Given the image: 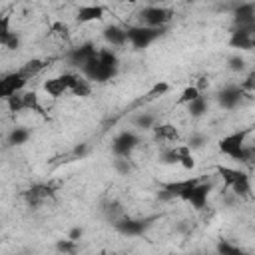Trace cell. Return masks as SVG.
I'll return each instance as SVG.
<instances>
[{
  "label": "cell",
  "mask_w": 255,
  "mask_h": 255,
  "mask_svg": "<svg viewBox=\"0 0 255 255\" xmlns=\"http://www.w3.org/2000/svg\"><path fill=\"white\" fill-rule=\"evenodd\" d=\"M28 76L22 72V70H16V72H10L6 74L2 80H0V98L8 100L16 94H20L24 90V86L28 84Z\"/></svg>",
  "instance_id": "obj_7"
},
{
  "label": "cell",
  "mask_w": 255,
  "mask_h": 255,
  "mask_svg": "<svg viewBox=\"0 0 255 255\" xmlns=\"http://www.w3.org/2000/svg\"><path fill=\"white\" fill-rule=\"evenodd\" d=\"M114 167H116V171H120V173L128 175V173L131 171L129 157H116V159H114Z\"/></svg>",
  "instance_id": "obj_27"
},
{
  "label": "cell",
  "mask_w": 255,
  "mask_h": 255,
  "mask_svg": "<svg viewBox=\"0 0 255 255\" xmlns=\"http://www.w3.org/2000/svg\"><path fill=\"white\" fill-rule=\"evenodd\" d=\"M56 249H58V251H62V253H66V255H74V253H76V249H78V241H72L70 237L60 239V241L56 243Z\"/></svg>",
  "instance_id": "obj_25"
},
{
  "label": "cell",
  "mask_w": 255,
  "mask_h": 255,
  "mask_svg": "<svg viewBox=\"0 0 255 255\" xmlns=\"http://www.w3.org/2000/svg\"><path fill=\"white\" fill-rule=\"evenodd\" d=\"M100 255H108V253H100Z\"/></svg>",
  "instance_id": "obj_39"
},
{
  "label": "cell",
  "mask_w": 255,
  "mask_h": 255,
  "mask_svg": "<svg viewBox=\"0 0 255 255\" xmlns=\"http://www.w3.org/2000/svg\"><path fill=\"white\" fill-rule=\"evenodd\" d=\"M78 22L80 24H86V22H94V20H102L104 18V8L102 6H96V4H90V6H82L78 10Z\"/></svg>",
  "instance_id": "obj_15"
},
{
  "label": "cell",
  "mask_w": 255,
  "mask_h": 255,
  "mask_svg": "<svg viewBox=\"0 0 255 255\" xmlns=\"http://www.w3.org/2000/svg\"><path fill=\"white\" fill-rule=\"evenodd\" d=\"M173 18V12L163 6H145L139 10V22L147 28H163Z\"/></svg>",
  "instance_id": "obj_5"
},
{
  "label": "cell",
  "mask_w": 255,
  "mask_h": 255,
  "mask_svg": "<svg viewBox=\"0 0 255 255\" xmlns=\"http://www.w3.org/2000/svg\"><path fill=\"white\" fill-rule=\"evenodd\" d=\"M6 104H8L10 112H22V110H24V100H22V94H16V96L8 98V100H6Z\"/></svg>",
  "instance_id": "obj_29"
},
{
  "label": "cell",
  "mask_w": 255,
  "mask_h": 255,
  "mask_svg": "<svg viewBox=\"0 0 255 255\" xmlns=\"http://www.w3.org/2000/svg\"><path fill=\"white\" fill-rule=\"evenodd\" d=\"M128 34V42L137 48V50H143L147 46H151L161 34H163V28H147V26H129L126 30Z\"/></svg>",
  "instance_id": "obj_4"
},
{
  "label": "cell",
  "mask_w": 255,
  "mask_h": 255,
  "mask_svg": "<svg viewBox=\"0 0 255 255\" xmlns=\"http://www.w3.org/2000/svg\"><path fill=\"white\" fill-rule=\"evenodd\" d=\"M153 217H147V219H135V217H120L118 221H114V229L126 237H139L147 231V227L151 225Z\"/></svg>",
  "instance_id": "obj_6"
},
{
  "label": "cell",
  "mask_w": 255,
  "mask_h": 255,
  "mask_svg": "<svg viewBox=\"0 0 255 255\" xmlns=\"http://www.w3.org/2000/svg\"><path fill=\"white\" fill-rule=\"evenodd\" d=\"M197 255H201V253H197Z\"/></svg>",
  "instance_id": "obj_40"
},
{
  "label": "cell",
  "mask_w": 255,
  "mask_h": 255,
  "mask_svg": "<svg viewBox=\"0 0 255 255\" xmlns=\"http://www.w3.org/2000/svg\"><path fill=\"white\" fill-rule=\"evenodd\" d=\"M201 94H199V90L195 88V86H189V88H185L183 92H181V96H179V104H191L193 100H197Z\"/></svg>",
  "instance_id": "obj_26"
},
{
  "label": "cell",
  "mask_w": 255,
  "mask_h": 255,
  "mask_svg": "<svg viewBox=\"0 0 255 255\" xmlns=\"http://www.w3.org/2000/svg\"><path fill=\"white\" fill-rule=\"evenodd\" d=\"M217 173L223 179V183L237 197H249L251 195V181H249V175L245 171H239V169H233V167H225V165H217Z\"/></svg>",
  "instance_id": "obj_3"
},
{
  "label": "cell",
  "mask_w": 255,
  "mask_h": 255,
  "mask_svg": "<svg viewBox=\"0 0 255 255\" xmlns=\"http://www.w3.org/2000/svg\"><path fill=\"white\" fill-rule=\"evenodd\" d=\"M28 139H30V129H26V128H14L8 133V143L10 145H22Z\"/></svg>",
  "instance_id": "obj_19"
},
{
  "label": "cell",
  "mask_w": 255,
  "mask_h": 255,
  "mask_svg": "<svg viewBox=\"0 0 255 255\" xmlns=\"http://www.w3.org/2000/svg\"><path fill=\"white\" fill-rule=\"evenodd\" d=\"M76 80H78L76 74H62V76H56V78L46 80V82H44V90H46L48 96L60 98V96H64L66 92H72Z\"/></svg>",
  "instance_id": "obj_9"
},
{
  "label": "cell",
  "mask_w": 255,
  "mask_h": 255,
  "mask_svg": "<svg viewBox=\"0 0 255 255\" xmlns=\"http://www.w3.org/2000/svg\"><path fill=\"white\" fill-rule=\"evenodd\" d=\"M243 90H255V70L247 76V80L243 82V86H241Z\"/></svg>",
  "instance_id": "obj_34"
},
{
  "label": "cell",
  "mask_w": 255,
  "mask_h": 255,
  "mask_svg": "<svg viewBox=\"0 0 255 255\" xmlns=\"http://www.w3.org/2000/svg\"><path fill=\"white\" fill-rule=\"evenodd\" d=\"M82 74L90 82H108L118 74V56L110 50H100L84 68Z\"/></svg>",
  "instance_id": "obj_1"
},
{
  "label": "cell",
  "mask_w": 255,
  "mask_h": 255,
  "mask_svg": "<svg viewBox=\"0 0 255 255\" xmlns=\"http://www.w3.org/2000/svg\"><path fill=\"white\" fill-rule=\"evenodd\" d=\"M229 46L239 48V50H251L253 48V36L247 34V32H241V30H231Z\"/></svg>",
  "instance_id": "obj_16"
},
{
  "label": "cell",
  "mask_w": 255,
  "mask_h": 255,
  "mask_svg": "<svg viewBox=\"0 0 255 255\" xmlns=\"http://www.w3.org/2000/svg\"><path fill=\"white\" fill-rule=\"evenodd\" d=\"M153 135L161 143H171V141H175L179 137V131L171 124H159V126L153 128Z\"/></svg>",
  "instance_id": "obj_14"
},
{
  "label": "cell",
  "mask_w": 255,
  "mask_h": 255,
  "mask_svg": "<svg viewBox=\"0 0 255 255\" xmlns=\"http://www.w3.org/2000/svg\"><path fill=\"white\" fill-rule=\"evenodd\" d=\"M245 137H247V131H233V133L221 137L219 139V151L229 155L235 161H249L253 151L245 145Z\"/></svg>",
  "instance_id": "obj_2"
},
{
  "label": "cell",
  "mask_w": 255,
  "mask_h": 255,
  "mask_svg": "<svg viewBox=\"0 0 255 255\" xmlns=\"http://www.w3.org/2000/svg\"><path fill=\"white\" fill-rule=\"evenodd\" d=\"M137 143H139V137H137L133 131L124 129V131H120V133L114 137V141H112V151H114L116 157H129L131 151L137 147Z\"/></svg>",
  "instance_id": "obj_8"
},
{
  "label": "cell",
  "mask_w": 255,
  "mask_h": 255,
  "mask_svg": "<svg viewBox=\"0 0 255 255\" xmlns=\"http://www.w3.org/2000/svg\"><path fill=\"white\" fill-rule=\"evenodd\" d=\"M207 108H209V104H207V100L203 96H199L197 100H193L191 104H187V112H189L191 118H201L207 112Z\"/></svg>",
  "instance_id": "obj_18"
},
{
  "label": "cell",
  "mask_w": 255,
  "mask_h": 255,
  "mask_svg": "<svg viewBox=\"0 0 255 255\" xmlns=\"http://www.w3.org/2000/svg\"><path fill=\"white\" fill-rule=\"evenodd\" d=\"M211 183L209 181H199L197 185H193L181 199L183 201H187L193 209H197V211H201L203 207H205V203H207V199H209V191H211Z\"/></svg>",
  "instance_id": "obj_10"
},
{
  "label": "cell",
  "mask_w": 255,
  "mask_h": 255,
  "mask_svg": "<svg viewBox=\"0 0 255 255\" xmlns=\"http://www.w3.org/2000/svg\"><path fill=\"white\" fill-rule=\"evenodd\" d=\"M22 100H24V110H34V112H40V114H42V106H40L38 96H36L34 92L22 94Z\"/></svg>",
  "instance_id": "obj_23"
},
{
  "label": "cell",
  "mask_w": 255,
  "mask_h": 255,
  "mask_svg": "<svg viewBox=\"0 0 255 255\" xmlns=\"http://www.w3.org/2000/svg\"><path fill=\"white\" fill-rule=\"evenodd\" d=\"M8 34H12V30H10V18L8 16H2V20H0V40H4Z\"/></svg>",
  "instance_id": "obj_31"
},
{
  "label": "cell",
  "mask_w": 255,
  "mask_h": 255,
  "mask_svg": "<svg viewBox=\"0 0 255 255\" xmlns=\"http://www.w3.org/2000/svg\"><path fill=\"white\" fill-rule=\"evenodd\" d=\"M131 122H133V126H135V128H139V129H153V128H155V116L145 114V112L137 114Z\"/></svg>",
  "instance_id": "obj_20"
},
{
  "label": "cell",
  "mask_w": 255,
  "mask_h": 255,
  "mask_svg": "<svg viewBox=\"0 0 255 255\" xmlns=\"http://www.w3.org/2000/svg\"><path fill=\"white\" fill-rule=\"evenodd\" d=\"M253 48H255V36H253Z\"/></svg>",
  "instance_id": "obj_38"
},
{
  "label": "cell",
  "mask_w": 255,
  "mask_h": 255,
  "mask_svg": "<svg viewBox=\"0 0 255 255\" xmlns=\"http://www.w3.org/2000/svg\"><path fill=\"white\" fill-rule=\"evenodd\" d=\"M74 153H76V155H78V157H82V155H84V153H86V145H78V147H76V149H74Z\"/></svg>",
  "instance_id": "obj_36"
},
{
  "label": "cell",
  "mask_w": 255,
  "mask_h": 255,
  "mask_svg": "<svg viewBox=\"0 0 255 255\" xmlns=\"http://www.w3.org/2000/svg\"><path fill=\"white\" fill-rule=\"evenodd\" d=\"M167 90H169V86H167L165 82H161V84H155V86L151 88L149 96H151V98H155V96H161V94H165Z\"/></svg>",
  "instance_id": "obj_33"
},
{
  "label": "cell",
  "mask_w": 255,
  "mask_h": 255,
  "mask_svg": "<svg viewBox=\"0 0 255 255\" xmlns=\"http://www.w3.org/2000/svg\"><path fill=\"white\" fill-rule=\"evenodd\" d=\"M227 62H229V70H233V72H241L245 68V60L241 56H231Z\"/></svg>",
  "instance_id": "obj_30"
},
{
  "label": "cell",
  "mask_w": 255,
  "mask_h": 255,
  "mask_svg": "<svg viewBox=\"0 0 255 255\" xmlns=\"http://www.w3.org/2000/svg\"><path fill=\"white\" fill-rule=\"evenodd\" d=\"M241 255H245V253H241Z\"/></svg>",
  "instance_id": "obj_41"
},
{
  "label": "cell",
  "mask_w": 255,
  "mask_h": 255,
  "mask_svg": "<svg viewBox=\"0 0 255 255\" xmlns=\"http://www.w3.org/2000/svg\"><path fill=\"white\" fill-rule=\"evenodd\" d=\"M102 34H104V40H106L108 44L116 46V48H120V46H124V44L128 42V34H126V30L120 28V26H106Z\"/></svg>",
  "instance_id": "obj_13"
},
{
  "label": "cell",
  "mask_w": 255,
  "mask_h": 255,
  "mask_svg": "<svg viewBox=\"0 0 255 255\" xmlns=\"http://www.w3.org/2000/svg\"><path fill=\"white\" fill-rule=\"evenodd\" d=\"M243 98V88L241 86H227L217 94V102L225 110H233Z\"/></svg>",
  "instance_id": "obj_12"
},
{
  "label": "cell",
  "mask_w": 255,
  "mask_h": 255,
  "mask_svg": "<svg viewBox=\"0 0 255 255\" xmlns=\"http://www.w3.org/2000/svg\"><path fill=\"white\" fill-rule=\"evenodd\" d=\"M90 92H92L90 80L78 76V80H76V84H74V88H72V94H74V96H80V98H86V96H90Z\"/></svg>",
  "instance_id": "obj_21"
},
{
  "label": "cell",
  "mask_w": 255,
  "mask_h": 255,
  "mask_svg": "<svg viewBox=\"0 0 255 255\" xmlns=\"http://www.w3.org/2000/svg\"><path fill=\"white\" fill-rule=\"evenodd\" d=\"M82 235H84V229H82V227H72L70 233H68V237H70L72 241H78Z\"/></svg>",
  "instance_id": "obj_35"
},
{
  "label": "cell",
  "mask_w": 255,
  "mask_h": 255,
  "mask_svg": "<svg viewBox=\"0 0 255 255\" xmlns=\"http://www.w3.org/2000/svg\"><path fill=\"white\" fill-rule=\"evenodd\" d=\"M243 251L237 247V245H233V243H229V241H225V239H221L219 243H217V255H241Z\"/></svg>",
  "instance_id": "obj_22"
},
{
  "label": "cell",
  "mask_w": 255,
  "mask_h": 255,
  "mask_svg": "<svg viewBox=\"0 0 255 255\" xmlns=\"http://www.w3.org/2000/svg\"><path fill=\"white\" fill-rule=\"evenodd\" d=\"M251 151H253V153H255V141H253V145H251Z\"/></svg>",
  "instance_id": "obj_37"
},
{
  "label": "cell",
  "mask_w": 255,
  "mask_h": 255,
  "mask_svg": "<svg viewBox=\"0 0 255 255\" xmlns=\"http://www.w3.org/2000/svg\"><path fill=\"white\" fill-rule=\"evenodd\" d=\"M203 143H205V135H199V133H197V135H191V137H189L187 147H189V149H197V147H201Z\"/></svg>",
  "instance_id": "obj_32"
},
{
  "label": "cell",
  "mask_w": 255,
  "mask_h": 255,
  "mask_svg": "<svg viewBox=\"0 0 255 255\" xmlns=\"http://www.w3.org/2000/svg\"><path fill=\"white\" fill-rule=\"evenodd\" d=\"M48 197H52V189L48 185H34L26 191V199H28L30 205H38Z\"/></svg>",
  "instance_id": "obj_17"
},
{
  "label": "cell",
  "mask_w": 255,
  "mask_h": 255,
  "mask_svg": "<svg viewBox=\"0 0 255 255\" xmlns=\"http://www.w3.org/2000/svg\"><path fill=\"white\" fill-rule=\"evenodd\" d=\"M44 66H46V64H44L42 60H30V62H26V64H24L20 70H22V72H24L28 78H32V76H36V74H38V72H40Z\"/></svg>",
  "instance_id": "obj_24"
},
{
  "label": "cell",
  "mask_w": 255,
  "mask_h": 255,
  "mask_svg": "<svg viewBox=\"0 0 255 255\" xmlns=\"http://www.w3.org/2000/svg\"><path fill=\"white\" fill-rule=\"evenodd\" d=\"M98 52H100V50H98L92 42H86V44H82V46H78V48H72V50L68 52V62H70V66L82 70Z\"/></svg>",
  "instance_id": "obj_11"
},
{
  "label": "cell",
  "mask_w": 255,
  "mask_h": 255,
  "mask_svg": "<svg viewBox=\"0 0 255 255\" xmlns=\"http://www.w3.org/2000/svg\"><path fill=\"white\" fill-rule=\"evenodd\" d=\"M0 44H2L4 48H8V50H16V48L20 46V36H18L16 32H12V34H8L4 40H0Z\"/></svg>",
  "instance_id": "obj_28"
}]
</instances>
